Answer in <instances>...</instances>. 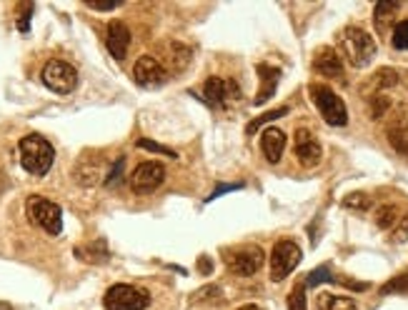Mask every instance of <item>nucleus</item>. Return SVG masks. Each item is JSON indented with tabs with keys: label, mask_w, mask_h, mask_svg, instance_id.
Masks as SVG:
<instances>
[{
	"label": "nucleus",
	"mask_w": 408,
	"mask_h": 310,
	"mask_svg": "<svg viewBox=\"0 0 408 310\" xmlns=\"http://www.w3.org/2000/svg\"><path fill=\"white\" fill-rule=\"evenodd\" d=\"M333 273H331V268L328 265H321V268H316V270H311L308 273V278H306V288H316V285H323V283H333Z\"/></svg>",
	"instance_id": "4be33fe9"
},
{
	"label": "nucleus",
	"mask_w": 408,
	"mask_h": 310,
	"mask_svg": "<svg viewBox=\"0 0 408 310\" xmlns=\"http://www.w3.org/2000/svg\"><path fill=\"white\" fill-rule=\"evenodd\" d=\"M341 48L346 53L348 63L356 68H366L373 58H376V40L366 33L363 28H346L341 38Z\"/></svg>",
	"instance_id": "f03ea898"
},
{
	"label": "nucleus",
	"mask_w": 408,
	"mask_h": 310,
	"mask_svg": "<svg viewBox=\"0 0 408 310\" xmlns=\"http://www.w3.org/2000/svg\"><path fill=\"white\" fill-rule=\"evenodd\" d=\"M311 98H313V103H316V108L321 110L323 120H326L328 125H336V128L348 125L346 103H343L331 88H326V85H311Z\"/></svg>",
	"instance_id": "0eeeda50"
},
{
	"label": "nucleus",
	"mask_w": 408,
	"mask_h": 310,
	"mask_svg": "<svg viewBox=\"0 0 408 310\" xmlns=\"http://www.w3.org/2000/svg\"><path fill=\"white\" fill-rule=\"evenodd\" d=\"M301 258H303V253H301V248H298L296 240H291V238L278 240V243L273 245V253H271V280L273 283L286 280L288 275L298 268Z\"/></svg>",
	"instance_id": "423d86ee"
},
{
	"label": "nucleus",
	"mask_w": 408,
	"mask_h": 310,
	"mask_svg": "<svg viewBox=\"0 0 408 310\" xmlns=\"http://www.w3.org/2000/svg\"><path fill=\"white\" fill-rule=\"evenodd\" d=\"M406 240H408V215H403V218L396 223V228L391 230V243L401 245V243H406Z\"/></svg>",
	"instance_id": "c756f323"
},
{
	"label": "nucleus",
	"mask_w": 408,
	"mask_h": 310,
	"mask_svg": "<svg viewBox=\"0 0 408 310\" xmlns=\"http://www.w3.org/2000/svg\"><path fill=\"white\" fill-rule=\"evenodd\" d=\"M193 300L196 303H201V300H216V303H223V293H221V288L218 285H206V288H201L198 293H193Z\"/></svg>",
	"instance_id": "cd10ccee"
},
{
	"label": "nucleus",
	"mask_w": 408,
	"mask_h": 310,
	"mask_svg": "<svg viewBox=\"0 0 408 310\" xmlns=\"http://www.w3.org/2000/svg\"><path fill=\"white\" fill-rule=\"evenodd\" d=\"M263 260H266V255H263V250L258 248V245L243 248V250H238V253H233V258H231V273L241 275V278L256 275L258 270H261Z\"/></svg>",
	"instance_id": "9b49d317"
},
{
	"label": "nucleus",
	"mask_w": 408,
	"mask_h": 310,
	"mask_svg": "<svg viewBox=\"0 0 408 310\" xmlns=\"http://www.w3.org/2000/svg\"><path fill=\"white\" fill-rule=\"evenodd\" d=\"M138 148L143 150H153V153H161V155H168V158H178V153L173 148H166V145L156 143V140H148V138H141L138 140Z\"/></svg>",
	"instance_id": "c85d7f7f"
},
{
	"label": "nucleus",
	"mask_w": 408,
	"mask_h": 310,
	"mask_svg": "<svg viewBox=\"0 0 408 310\" xmlns=\"http://www.w3.org/2000/svg\"><path fill=\"white\" fill-rule=\"evenodd\" d=\"M283 115H288V108L283 105V108H276V110H268V113H263V115H258V118H253L251 123H248V128H246V133L248 135H253V133H258V130L263 128V125H268V123H273V120H278V118H283Z\"/></svg>",
	"instance_id": "6ab92c4d"
},
{
	"label": "nucleus",
	"mask_w": 408,
	"mask_h": 310,
	"mask_svg": "<svg viewBox=\"0 0 408 310\" xmlns=\"http://www.w3.org/2000/svg\"><path fill=\"white\" fill-rule=\"evenodd\" d=\"M261 150H263V155H266L268 163H278L283 150H286V133H283L281 128L268 125L261 135Z\"/></svg>",
	"instance_id": "2eb2a0df"
},
{
	"label": "nucleus",
	"mask_w": 408,
	"mask_h": 310,
	"mask_svg": "<svg viewBox=\"0 0 408 310\" xmlns=\"http://www.w3.org/2000/svg\"><path fill=\"white\" fill-rule=\"evenodd\" d=\"M123 168H126V158H118L116 163H113V168H111V173H108V178H106V185H108V188H116V185L121 183Z\"/></svg>",
	"instance_id": "2f4dec72"
},
{
	"label": "nucleus",
	"mask_w": 408,
	"mask_h": 310,
	"mask_svg": "<svg viewBox=\"0 0 408 310\" xmlns=\"http://www.w3.org/2000/svg\"><path fill=\"white\" fill-rule=\"evenodd\" d=\"M258 78H261V90H258L256 95V105H263L266 100L273 98V93H276L278 88V80H281V70L273 68V65L268 63H258Z\"/></svg>",
	"instance_id": "dca6fc26"
},
{
	"label": "nucleus",
	"mask_w": 408,
	"mask_h": 310,
	"mask_svg": "<svg viewBox=\"0 0 408 310\" xmlns=\"http://www.w3.org/2000/svg\"><path fill=\"white\" fill-rule=\"evenodd\" d=\"M41 80L46 83V88H51L58 95H68L78 88V70L73 68L68 60H48L41 70Z\"/></svg>",
	"instance_id": "39448f33"
},
{
	"label": "nucleus",
	"mask_w": 408,
	"mask_h": 310,
	"mask_svg": "<svg viewBox=\"0 0 408 310\" xmlns=\"http://www.w3.org/2000/svg\"><path fill=\"white\" fill-rule=\"evenodd\" d=\"M26 213L38 228H43L48 235H58L63 230V210L58 203L43 198V195H31L26 200Z\"/></svg>",
	"instance_id": "20e7f679"
},
{
	"label": "nucleus",
	"mask_w": 408,
	"mask_h": 310,
	"mask_svg": "<svg viewBox=\"0 0 408 310\" xmlns=\"http://www.w3.org/2000/svg\"><path fill=\"white\" fill-rule=\"evenodd\" d=\"M106 45L108 53L113 55L116 60H126L128 45H131V30L123 20H113L108 23V33H106Z\"/></svg>",
	"instance_id": "ddd939ff"
},
{
	"label": "nucleus",
	"mask_w": 408,
	"mask_h": 310,
	"mask_svg": "<svg viewBox=\"0 0 408 310\" xmlns=\"http://www.w3.org/2000/svg\"><path fill=\"white\" fill-rule=\"evenodd\" d=\"M398 10H401V3H396V0H381V3H376V8H373L376 28L378 30L388 28L393 23V18L398 15Z\"/></svg>",
	"instance_id": "a211bd4d"
},
{
	"label": "nucleus",
	"mask_w": 408,
	"mask_h": 310,
	"mask_svg": "<svg viewBox=\"0 0 408 310\" xmlns=\"http://www.w3.org/2000/svg\"><path fill=\"white\" fill-rule=\"evenodd\" d=\"M323 310H356V303L351 298H338V295H323Z\"/></svg>",
	"instance_id": "b1692460"
},
{
	"label": "nucleus",
	"mask_w": 408,
	"mask_h": 310,
	"mask_svg": "<svg viewBox=\"0 0 408 310\" xmlns=\"http://www.w3.org/2000/svg\"><path fill=\"white\" fill-rule=\"evenodd\" d=\"M388 140H391L396 153L408 155V113H401L391 120V125H388Z\"/></svg>",
	"instance_id": "f3484780"
},
{
	"label": "nucleus",
	"mask_w": 408,
	"mask_h": 310,
	"mask_svg": "<svg viewBox=\"0 0 408 310\" xmlns=\"http://www.w3.org/2000/svg\"><path fill=\"white\" fill-rule=\"evenodd\" d=\"M398 83V73L393 68H381V70H376L373 73V78H371V85L376 90H386V88H393V85Z\"/></svg>",
	"instance_id": "412c9836"
},
{
	"label": "nucleus",
	"mask_w": 408,
	"mask_h": 310,
	"mask_svg": "<svg viewBox=\"0 0 408 310\" xmlns=\"http://www.w3.org/2000/svg\"><path fill=\"white\" fill-rule=\"evenodd\" d=\"M18 150H21L23 168H26L31 175H46L48 170L53 168L56 150H53V145L48 143L41 133H28L26 138H21Z\"/></svg>",
	"instance_id": "f257e3e1"
},
{
	"label": "nucleus",
	"mask_w": 408,
	"mask_h": 310,
	"mask_svg": "<svg viewBox=\"0 0 408 310\" xmlns=\"http://www.w3.org/2000/svg\"><path fill=\"white\" fill-rule=\"evenodd\" d=\"M391 108V100L386 98V95H373L371 98V118L378 120L386 110Z\"/></svg>",
	"instance_id": "7c9ffc66"
},
{
	"label": "nucleus",
	"mask_w": 408,
	"mask_h": 310,
	"mask_svg": "<svg viewBox=\"0 0 408 310\" xmlns=\"http://www.w3.org/2000/svg\"><path fill=\"white\" fill-rule=\"evenodd\" d=\"M243 188V183H221L216 190H213L211 195L206 198V203H213L216 198H221V195H226V193H231V190H241Z\"/></svg>",
	"instance_id": "72a5a7b5"
},
{
	"label": "nucleus",
	"mask_w": 408,
	"mask_h": 310,
	"mask_svg": "<svg viewBox=\"0 0 408 310\" xmlns=\"http://www.w3.org/2000/svg\"><path fill=\"white\" fill-rule=\"evenodd\" d=\"M238 310H261L258 305H243V308H238Z\"/></svg>",
	"instance_id": "e433bc0d"
},
{
	"label": "nucleus",
	"mask_w": 408,
	"mask_h": 310,
	"mask_svg": "<svg viewBox=\"0 0 408 310\" xmlns=\"http://www.w3.org/2000/svg\"><path fill=\"white\" fill-rule=\"evenodd\" d=\"M288 310H308V303H306V280L298 283L296 288L291 290L288 295Z\"/></svg>",
	"instance_id": "5701e85b"
},
{
	"label": "nucleus",
	"mask_w": 408,
	"mask_h": 310,
	"mask_svg": "<svg viewBox=\"0 0 408 310\" xmlns=\"http://www.w3.org/2000/svg\"><path fill=\"white\" fill-rule=\"evenodd\" d=\"M371 195L368 193H348L346 198H343V205L351 210H368L371 208Z\"/></svg>",
	"instance_id": "a878e982"
},
{
	"label": "nucleus",
	"mask_w": 408,
	"mask_h": 310,
	"mask_svg": "<svg viewBox=\"0 0 408 310\" xmlns=\"http://www.w3.org/2000/svg\"><path fill=\"white\" fill-rule=\"evenodd\" d=\"M123 0H88V8L91 10H101V13H106V10H116L121 8Z\"/></svg>",
	"instance_id": "473e14b6"
},
{
	"label": "nucleus",
	"mask_w": 408,
	"mask_h": 310,
	"mask_svg": "<svg viewBox=\"0 0 408 310\" xmlns=\"http://www.w3.org/2000/svg\"><path fill=\"white\" fill-rule=\"evenodd\" d=\"M198 263H201V265H198V270H201L203 275H208V273H211V263H208V258H206V255H201V260H198Z\"/></svg>",
	"instance_id": "c9c22d12"
},
{
	"label": "nucleus",
	"mask_w": 408,
	"mask_h": 310,
	"mask_svg": "<svg viewBox=\"0 0 408 310\" xmlns=\"http://www.w3.org/2000/svg\"><path fill=\"white\" fill-rule=\"evenodd\" d=\"M103 305H106V310H146L151 305V295L138 285L116 283L106 290Z\"/></svg>",
	"instance_id": "7ed1b4c3"
},
{
	"label": "nucleus",
	"mask_w": 408,
	"mask_h": 310,
	"mask_svg": "<svg viewBox=\"0 0 408 310\" xmlns=\"http://www.w3.org/2000/svg\"><path fill=\"white\" fill-rule=\"evenodd\" d=\"M31 13H33V8H26V13H23L21 20H18V28H21L23 33L28 30V20H31Z\"/></svg>",
	"instance_id": "f704fd0d"
},
{
	"label": "nucleus",
	"mask_w": 408,
	"mask_h": 310,
	"mask_svg": "<svg viewBox=\"0 0 408 310\" xmlns=\"http://www.w3.org/2000/svg\"><path fill=\"white\" fill-rule=\"evenodd\" d=\"M133 78H136V83L143 85V88H161L168 80V70L163 68L156 58L143 55V58H138V63L133 65Z\"/></svg>",
	"instance_id": "1a4fd4ad"
},
{
	"label": "nucleus",
	"mask_w": 408,
	"mask_h": 310,
	"mask_svg": "<svg viewBox=\"0 0 408 310\" xmlns=\"http://www.w3.org/2000/svg\"><path fill=\"white\" fill-rule=\"evenodd\" d=\"M313 70L321 73L323 78H341L343 75V60L333 48H321L313 55Z\"/></svg>",
	"instance_id": "4468645a"
},
{
	"label": "nucleus",
	"mask_w": 408,
	"mask_h": 310,
	"mask_svg": "<svg viewBox=\"0 0 408 310\" xmlns=\"http://www.w3.org/2000/svg\"><path fill=\"white\" fill-rule=\"evenodd\" d=\"M166 180V168L158 160H146L141 163L131 175V188L138 195H151L153 190H158Z\"/></svg>",
	"instance_id": "6e6552de"
},
{
	"label": "nucleus",
	"mask_w": 408,
	"mask_h": 310,
	"mask_svg": "<svg viewBox=\"0 0 408 310\" xmlns=\"http://www.w3.org/2000/svg\"><path fill=\"white\" fill-rule=\"evenodd\" d=\"M393 48L398 50H408V18L393 28Z\"/></svg>",
	"instance_id": "bb28decb"
},
{
	"label": "nucleus",
	"mask_w": 408,
	"mask_h": 310,
	"mask_svg": "<svg viewBox=\"0 0 408 310\" xmlns=\"http://www.w3.org/2000/svg\"><path fill=\"white\" fill-rule=\"evenodd\" d=\"M293 148H296V158L301 160L303 165H316L318 160H321L323 155V148L321 143H318V138L311 133V130L301 128L296 130V138H293Z\"/></svg>",
	"instance_id": "f8f14e48"
},
{
	"label": "nucleus",
	"mask_w": 408,
	"mask_h": 310,
	"mask_svg": "<svg viewBox=\"0 0 408 310\" xmlns=\"http://www.w3.org/2000/svg\"><path fill=\"white\" fill-rule=\"evenodd\" d=\"M398 208L393 203H386V205H381V208L376 210V225L381 230H386V228H396V223H398Z\"/></svg>",
	"instance_id": "aec40b11"
},
{
	"label": "nucleus",
	"mask_w": 408,
	"mask_h": 310,
	"mask_svg": "<svg viewBox=\"0 0 408 310\" xmlns=\"http://www.w3.org/2000/svg\"><path fill=\"white\" fill-rule=\"evenodd\" d=\"M381 295H408V273L388 280L381 288Z\"/></svg>",
	"instance_id": "393cba45"
},
{
	"label": "nucleus",
	"mask_w": 408,
	"mask_h": 310,
	"mask_svg": "<svg viewBox=\"0 0 408 310\" xmlns=\"http://www.w3.org/2000/svg\"><path fill=\"white\" fill-rule=\"evenodd\" d=\"M238 98H241V88L233 80H223V78L206 80V103L211 108H228V103Z\"/></svg>",
	"instance_id": "9d476101"
}]
</instances>
